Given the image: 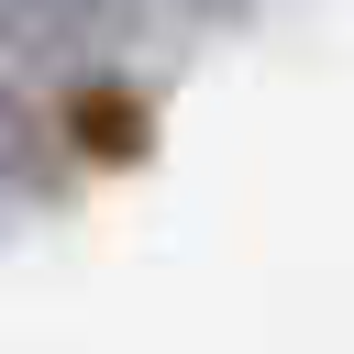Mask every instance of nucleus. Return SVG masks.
I'll return each mask as SVG.
<instances>
[{
  "label": "nucleus",
  "instance_id": "1",
  "mask_svg": "<svg viewBox=\"0 0 354 354\" xmlns=\"http://www.w3.org/2000/svg\"><path fill=\"white\" fill-rule=\"evenodd\" d=\"M122 0H0V44L11 55H44V66H88L111 44Z\"/></svg>",
  "mask_w": 354,
  "mask_h": 354
},
{
  "label": "nucleus",
  "instance_id": "2",
  "mask_svg": "<svg viewBox=\"0 0 354 354\" xmlns=\"http://www.w3.org/2000/svg\"><path fill=\"white\" fill-rule=\"evenodd\" d=\"M0 188H55V144H44V122L22 111L11 77H0Z\"/></svg>",
  "mask_w": 354,
  "mask_h": 354
}]
</instances>
